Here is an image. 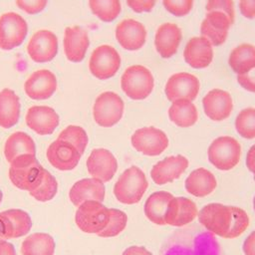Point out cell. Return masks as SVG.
I'll use <instances>...</instances> for the list:
<instances>
[{
    "label": "cell",
    "instance_id": "45",
    "mask_svg": "<svg viewBox=\"0 0 255 255\" xmlns=\"http://www.w3.org/2000/svg\"><path fill=\"white\" fill-rule=\"evenodd\" d=\"M239 9L245 18H255V0H239Z\"/></svg>",
    "mask_w": 255,
    "mask_h": 255
},
{
    "label": "cell",
    "instance_id": "44",
    "mask_svg": "<svg viewBox=\"0 0 255 255\" xmlns=\"http://www.w3.org/2000/svg\"><path fill=\"white\" fill-rule=\"evenodd\" d=\"M238 84L251 93H255V68L243 75H237Z\"/></svg>",
    "mask_w": 255,
    "mask_h": 255
},
{
    "label": "cell",
    "instance_id": "30",
    "mask_svg": "<svg viewBox=\"0 0 255 255\" xmlns=\"http://www.w3.org/2000/svg\"><path fill=\"white\" fill-rule=\"evenodd\" d=\"M168 117L176 126L180 128H189L196 123L198 114L196 107L191 101L179 99L172 102L168 109Z\"/></svg>",
    "mask_w": 255,
    "mask_h": 255
},
{
    "label": "cell",
    "instance_id": "7",
    "mask_svg": "<svg viewBox=\"0 0 255 255\" xmlns=\"http://www.w3.org/2000/svg\"><path fill=\"white\" fill-rule=\"evenodd\" d=\"M28 35L27 21L16 12L0 16V49L11 51L23 44Z\"/></svg>",
    "mask_w": 255,
    "mask_h": 255
},
{
    "label": "cell",
    "instance_id": "29",
    "mask_svg": "<svg viewBox=\"0 0 255 255\" xmlns=\"http://www.w3.org/2000/svg\"><path fill=\"white\" fill-rule=\"evenodd\" d=\"M27 153H36L34 139L24 131H16L9 135L4 146V154L7 161L12 162L17 156Z\"/></svg>",
    "mask_w": 255,
    "mask_h": 255
},
{
    "label": "cell",
    "instance_id": "43",
    "mask_svg": "<svg viewBox=\"0 0 255 255\" xmlns=\"http://www.w3.org/2000/svg\"><path fill=\"white\" fill-rule=\"evenodd\" d=\"M11 238H14L11 221L4 211L0 212V242Z\"/></svg>",
    "mask_w": 255,
    "mask_h": 255
},
{
    "label": "cell",
    "instance_id": "42",
    "mask_svg": "<svg viewBox=\"0 0 255 255\" xmlns=\"http://www.w3.org/2000/svg\"><path fill=\"white\" fill-rule=\"evenodd\" d=\"M126 1L128 6L135 13L150 12L156 3V0H126Z\"/></svg>",
    "mask_w": 255,
    "mask_h": 255
},
{
    "label": "cell",
    "instance_id": "37",
    "mask_svg": "<svg viewBox=\"0 0 255 255\" xmlns=\"http://www.w3.org/2000/svg\"><path fill=\"white\" fill-rule=\"evenodd\" d=\"M4 212L11 221L14 238L24 236L30 231L32 227V220L26 211L21 209H8Z\"/></svg>",
    "mask_w": 255,
    "mask_h": 255
},
{
    "label": "cell",
    "instance_id": "2",
    "mask_svg": "<svg viewBox=\"0 0 255 255\" xmlns=\"http://www.w3.org/2000/svg\"><path fill=\"white\" fill-rule=\"evenodd\" d=\"M45 168L35 154L27 153L17 156L10 162L9 178L13 185L22 190L31 191L41 182Z\"/></svg>",
    "mask_w": 255,
    "mask_h": 255
},
{
    "label": "cell",
    "instance_id": "10",
    "mask_svg": "<svg viewBox=\"0 0 255 255\" xmlns=\"http://www.w3.org/2000/svg\"><path fill=\"white\" fill-rule=\"evenodd\" d=\"M59 51L57 35L50 30L42 29L35 32L27 45V53L30 59L39 64L54 60Z\"/></svg>",
    "mask_w": 255,
    "mask_h": 255
},
{
    "label": "cell",
    "instance_id": "26",
    "mask_svg": "<svg viewBox=\"0 0 255 255\" xmlns=\"http://www.w3.org/2000/svg\"><path fill=\"white\" fill-rule=\"evenodd\" d=\"M21 104L18 95L11 89L5 88L0 91V127L10 128L19 119Z\"/></svg>",
    "mask_w": 255,
    "mask_h": 255
},
{
    "label": "cell",
    "instance_id": "35",
    "mask_svg": "<svg viewBox=\"0 0 255 255\" xmlns=\"http://www.w3.org/2000/svg\"><path fill=\"white\" fill-rule=\"evenodd\" d=\"M58 139L68 141L74 145L78 151L83 154L87 147L89 137L86 130L80 126H68L58 135Z\"/></svg>",
    "mask_w": 255,
    "mask_h": 255
},
{
    "label": "cell",
    "instance_id": "15",
    "mask_svg": "<svg viewBox=\"0 0 255 255\" xmlns=\"http://www.w3.org/2000/svg\"><path fill=\"white\" fill-rule=\"evenodd\" d=\"M28 128L40 135H47L54 132L59 126L60 118L56 111L48 106H33L26 114Z\"/></svg>",
    "mask_w": 255,
    "mask_h": 255
},
{
    "label": "cell",
    "instance_id": "34",
    "mask_svg": "<svg viewBox=\"0 0 255 255\" xmlns=\"http://www.w3.org/2000/svg\"><path fill=\"white\" fill-rule=\"evenodd\" d=\"M57 190L58 182L56 178L48 170L45 169L41 182L35 189L29 191V193L36 200L45 202L53 199L57 193Z\"/></svg>",
    "mask_w": 255,
    "mask_h": 255
},
{
    "label": "cell",
    "instance_id": "38",
    "mask_svg": "<svg viewBox=\"0 0 255 255\" xmlns=\"http://www.w3.org/2000/svg\"><path fill=\"white\" fill-rule=\"evenodd\" d=\"M109 211H110V219L107 226L97 234L100 237L117 236L127 226L128 216L124 211L116 208H109Z\"/></svg>",
    "mask_w": 255,
    "mask_h": 255
},
{
    "label": "cell",
    "instance_id": "23",
    "mask_svg": "<svg viewBox=\"0 0 255 255\" xmlns=\"http://www.w3.org/2000/svg\"><path fill=\"white\" fill-rule=\"evenodd\" d=\"M197 213V207L192 200L183 196H173L167 205L165 224L181 227L193 221Z\"/></svg>",
    "mask_w": 255,
    "mask_h": 255
},
{
    "label": "cell",
    "instance_id": "14",
    "mask_svg": "<svg viewBox=\"0 0 255 255\" xmlns=\"http://www.w3.org/2000/svg\"><path fill=\"white\" fill-rule=\"evenodd\" d=\"M231 25L230 19L223 12H207L200 26V34L202 37L206 38L212 46H220L226 41Z\"/></svg>",
    "mask_w": 255,
    "mask_h": 255
},
{
    "label": "cell",
    "instance_id": "52",
    "mask_svg": "<svg viewBox=\"0 0 255 255\" xmlns=\"http://www.w3.org/2000/svg\"><path fill=\"white\" fill-rule=\"evenodd\" d=\"M254 180H255V175H254Z\"/></svg>",
    "mask_w": 255,
    "mask_h": 255
},
{
    "label": "cell",
    "instance_id": "31",
    "mask_svg": "<svg viewBox=\"0 0 255 255\" xmlns=\"http://www.w3.org/2000/svg\"><path fill=\"white\" fill-rule=\"evenodd\" d=\"M228 64L237 75H243L255 68V46L241 44L234 48L228 59Z\"/></svg>",
    "mask_w": 255,
    "mask_h": 255
},
{
    "label": "cell",
    "instance_id": "12",
    "mask_svg": "<svg viewBox=\"0 0 255 255\" xmlns=\"http://www.w3.org/2000/svg\"><path fill=\"white\" fill-rule=\"evenodd\" d=\"M58 88V80L55 74L47 69L33 72L25 81V94L32 100L42 101L50 99Z\"/></svg>",
    "mask_w": 255,
    "mask_h": 255
},
{
    "label": "cell",
    "instance_id": "8",
    "mask_svg": "<svg viewBox=\"0 0 255 255\" xmlns=\"http://www.w3.org/2000/svg\"><path fill=\"white\" fill-rule=\"evenodd\" d=\"M125 110L124 101L114 92H104L97 97L93 116L95 122L104 128H111L118 124Z\"/></svg>",
    "mask_w": 255,
    "mask_h": 255
},
{
    "label": "cell",
    "instance_id": "48",
    "mask_svg": "<svg viewBox=\"0 0 255 255\" xmlns=\"http://www.w3.org/2000/svg\"><path fill=\"white\" fill-rule=\"evenodd\" d=\"M123 255H151V253L142 246H130L124 251Z\"/></svg>",
    "mask_w": 255,
    "mask_h": 255
},
{
    "label": "cell",
    "instance_id": "18",
    "mask_svg": "<svg viewBox=\"0 0 255 255\" xmlns=\"http://www.w3.org/2000/svg\"><path fill=\"white\" fill-rule=\"evenodd\" d=\"M63 46L65 56L70 62H82L90 46L88 32L80 26L67 27L64 32Z\"/></svg>",
    "mask_w": 255,
    "mask_h": 255
},
{
    "label": "cell",
    "instance_id": "4",
    "mask_svg": "<svg viewBox=\"0 0 255 255\" xmlns=\"http://www.w3.org/2000/svg\"><path fill=\"white\" fill-rule=\"evenodd\" d=\"M154 86L150 71L140 65H133L126 69L121 79L124 93L132 100H143L152 92Z\"/></svg>",
    "mask_w": 255,
    "mask_h": 255
},
{
    "label": "cell",
    "instance_id": "46",
    "mask_svg": "<svg viewBox=\"0 0 255 255\" xmlns=\"http://www.w3.org/2000/svg\"><path fill=\"white\" fill-rule=\"evenodd\" d=\"M242 249L245 255H255V230L246 237Z\"/></svg>",
    "mask_w": 255,
    "mask_h": 255
},
{
    "label": "cell",
    "instance_id": "40",
    "mask_svg": "<svg viewBox=\"0 0 255 255\" xmlns=\"http://www.w3.org/2000/svg\"><path fill=\"white\" fill-rule=\"evenodd\" d=\"M206 11H220L228 16L231 23H234L235 11H234V3L233 0H207L206 3Z\"/></svg>",
    "mask_w": 255,
    "mask_h": 255
},
{
    "label": "cell",
    "instance_id": "19",
    "mask_svg": "<svg viewBox=\"0 0 255 255\" xmlns=\"http://www.w3.org/2000/svg\"><path fill=\"white\" fill-rule=\"evenodd\" d=\"M116 38L124 49L136 51L145 43L146 30L140 22L133 19H126L116 27Z\"/></svg>",
    "mask_w": 255,
    "mask_h": 255
},
{
    "label": "cell",
    "instance_id": "25",
    "mask_svg": "<svg viewBox=\"0 0 255 255\" xmlns=\"http://www.w3.org/2000/svg\"><path fill=\"white\" fill-rule=\"evenodd\" d=\"M105 184L97 178H83L73 184L69 197L72 203L79 206L87 200H97L102 202L105 198Z\"/></svg>",
    "mask_w": 255,
    "mask_h": 255
},
{
    "label": "cell",
    "instance_id": "9",
    "mask_svg": "<svg viewBox=\"0 0 255 255\" xmlns=\"http://www.w3.org/2000/svg\"><path fill=\"white\" fill-rule=\"evenodd\" d=\"M121 66L119 52L110 45H101L91 54L89 70L99 80H108L116 75Z\"/></svg>",
    "mask_w": 255,
    "mask_h": 255
},
{
    "label": "cell",
    "instance_id": "47",
    "mask_svg": "<svg viewBox=\"0 0 255 255\" xmlns=\"http://www.w3.org/2000/svg\"><path fill=\"white\" fill-rule=\"evenodd\" d=\"M246 166L255 175V144H253L247 152Z\"/></svg>",
    "mask_w": 255,
    "mask_h": 255
},
{
    "label": "cell",
    "instance_id": "20",
    "mask_svg": "<svg viewBox=\"0 0 255 255\" xmlns=\"http://www.w3.org/2000/svg\"><path fill=\"white\" fill-rule=\"evenodd\" d=\"M205 115L212 121L220 122L227 119L233 108L229 93L220 89L209 91L202 100Z\"/></svg>",
    "mask_w": 255,
    "mask_h": 255
},
{
    "label": "cell",
    "instance_id": "27",
    "mask_svg": "<svg viewBox=\"0 0 255 255\" xmlns=\"http://www.w3.org/2000/svg\"><path fill=\"white\" fill-rule=\"evenodd\" d=\"M214 175L205 168H197L185 179V189L191 195L203 197L210 194L216 187Z\"/></svg>",
    "mask_w": 255,
    "mask_h": 255
},
{
    "label": "cell",
    "instance_id": "36",
    "mask_svg": "<svg viewBox=\"0 0 255 255\" xmlns=\"http://www.w3.org/2000/svg\"><path fill=\"white\" fill-rule=\"evenodd\" d=\"M235 128L244 138L255 137V109L246 108L242 110L235 119Z\"/></svg>",
    "mask_w": 255,
    "mask_h": 255
},
{
    "label": "cell",
    "instance_id": "39",
    "mask_svg": "<svg viewBox=\"0 0 255 255\" xmlns=\"http://www.w3.org/2000/svg\"><path fill=\"white\" fill-rule=\"evenodd\" d=\"M162 4L165 10L173 16L183 17L191 11L193 0H162Z\"/></svg>",
    "mask_w": 255,
    "mask_h": 255
},
{
    "label": "cell",
    "instance_id": "32",
    "mask_svg": "<svg viewBox=\"0 0 255 255\" xmlns=\"http://www.w3.org/2000/svg\"><path fill=\"white\" fill-rule=\"evenodd\" d=\"M55 241L47 233H33L22 242V255H53Z\"/></svg>",
    "mask_w": 255,
    "mask_h": 255
},
{
    "label": "cell",
    "instance_id": "1",
    "mask_svg": "<svg viewBox=\"0 0 255 255\" xmlns=\"http://www.w3.org/2000/svg\"><path fill=\"white\" fill-rule=\"evenodd\" d=\"M198 220L209 232L223 238L240 236L249 225L245 210L221 203H209L198 213Z\"/></svg>",
    "mask_w": 255,
    "mask_h": 255
},
{
    "label": "cell",
    "instance_id": "3",
    "mask_svg": "<svg viewBox=\"0 0 255 255\" xmlns=\"http://www.w3.org/2000/svg\"><path fill=\"white\" fill-rule=\"evenodd\" d=\"M148 182L143 171L137 166L126 169L114 186L116 198L125 204L137 203L143 196Z\"/></svg>",
    "mask_w": 255,
    "mask_h": 255
},
{
    "label": "cell",
    "instance_id": "50",
    "mask_svg": "<svg viewBox=\"0 0 255 255\" xmlns=\"http://www.w3.org/2000/svg\"><path fill=\"white\" fill-rule=\"evenodd\" d=\"M2 197H3V194H2V191L0 190V203H1V201H2Z\"/></svg>",
    "mask_w": 255,
    "mask_h": 255
},
{
    "label": "cell",
    "instance_id": "11",
    "mask_svg": "<svg viewBox=\"0 0 255 255\" xmlns=\"http://www.w3.org/2000/svg\"><path fill=\"white\" fill-rule=\"evenodd\" d=\"M130 141L137 151L149 156L161 154L168 145L166 134L161 129L153 127L136 129L131 135Z\"/></svg>",
    "mask_w": 255,
    "mask_h": 255
},
{
    "label": "cell",
    "instance_id": "24",
    "mask_svg": "<svg viewBox=\"0 0 255 255\" xmlns=\"http://www.w3.org/2000/svg\"><path fill=\"white\" fill-rule=\"evenodd\" d=\"M181 39V30L176 24L164 23L155 32L154 46L160 57L168 59L176 54Z\"/></svg>",
    "mask_w": 255,
    "mask_h": 255
},
{
    "label": "cell",
    "instance_id": "17",
    "mask_svg": "<svg viewBox=\"0 0 255 255\" xmlns=\"http://www.w3.org/2000/svg\"><path fill=\"white\" fill-rule=\"evenodd\" d=\"M46 154L49 162L59 170L74 169L82 156L74 145L58 138L50 143Z\"/></svg>",
    "mask_w": 255,
    "mask_h": 255
},
{
    "label": "cell",
    "instance_id": "33",
    "mask_svg": "<svg viewBox=\"0 0 255 255\" xmlns=\"http://www.w3.org/2000/svg\"><path fill=\"white\" fill-rule=\"evenodd\" d=\"M92 13L103 22H113L121 13L120 0H89Z\"/></svg>",
    "mask_w": 255,
    "mask_h": 255
},
{
    "label": "cell",
    "instance_id": "16",
    "mask_svg": "<svg viewBox=\"0 0 255 255\" xmlns=\"http://www.w3.org/2000/svg\"><path fill=\"white\" fill-rule=\"evenodd\" d=\"M89 173L103 182L110 181L118 169V161L114 154L106 148L93 149L87 159Z\"/></svg>",
    "mask_w": 255,
    "mask_h": 255
},
{
    "label": "cell",
    "instance_id": "13",
    "mask_svg": "<svg viewBox=\"0 0 255 255\" xmlns=\"http://www.w3.org/2000/svg\"><path fill=\"white\" fill-rule=\"evenodd\" d=\"M164 92L170 102L179 99H186L192 102L198 95L199 81L189 73H176L167 80Z\"/></svg>",
    "mask_w": 255,
    "mask_h": 255
},
{
    "label": "cell",
    "instance_id": "41",
    "mask_svg": "<svg viewBox=\"0 0 255 255\" xmlns=\"http://www.w3.org/2000/svg\"><path fill=\"white\" fill-rule=\"evenodd\" d=\"M17 7L29 15H37L45 10L48 0H15Z\"/></svg>",
    "mask_w": 255,
    "mask_h": 255
},
{
    "label": "cell",
    "instance_id": "6",
    "mask_svg": "<svg viewBox=\"0 0 255 255\" xmlns=\"http://www.w3.org/2000/svg\"><path fill=\"white\" fill-rule=\"evenodd\" d=\"M207 154L210 163L216 168L229 170L239 162L241 146L235 138L223 135L215 138L211 142Z\"/></svg>",
    "mask_w": 255,
    "mask_h": 255
},
{
    "label": "cell",
    "instance_id": "51",
    "mask_svg": "<svg viewBox=\"0 0 255 255\" xmlns=\"http://www.w3.org/2000/svg\"><path fill=\"white\" fill-rule=\"evenodd\" d=\"M253 206H254V210H255V196H254V199H253Z\"/></svg>",
    "mask_w": 255,
    "mask_h": 255
},
{
    "label": "cell",
    "instance_id": "49",
    "mask_svg": "<svg viewBox=\"0 0 255 255\" xmlns=\"http://www.w3.org/2000/svg\"><path fill=\"white\" fill-rule=\"evenodd\" d=\"M0 255H16L14 245L6 240L1 241L0 242Z\"/></svg>",
    "mask_w": 255,
    "mask_h": 255
},
{
    "label": "cell",
    "instance_id": "28",
    "mask_svg": "<svg viewBox=\"0 0 255 255\" xmlns=\"http://www.w3.org/2000/svg\"><path fill=\"white\" fill-rule=\"evenodd\" d=\"M173 195L167 191L151 193L144 203V214L149 221L157 225H165V213L169 200Z\"/></svg>",
    "mask_w": 255,
    "mask_h": 255
},
{
    "label": "cell",
    "instance_id": "22",
    "mask_svg": "<svg viewBox=\"0 0 255 255\" xmlns=\"http://www.w3.org/2000/svg\"><path fill=\"white\" fill-rule=\"evenodd\" d=\"M184 61L193 69L208 67L213 60V48L210 42L200 36L189 39L183 51Z\"/></svg>",
    "mask_w": 255,
    "mask_h": 255
},
{
    "label": "cell",
    "instance_id": "21",
    "mask_svg": "<svg viewBox=\"0 0 255 255\" xmlns=\"http://www.w3.org/2000/svg\"><path fill=\"white\" fill-rule=\"evenodd\" d=\"M187 167L188 159L185 156H167L153 165L150 175L156 184L162 185L178 178Z\"/></svg>",
    "mask_w": 255,
    "mask_h": 255
},
{
    "label": "cell",
    "instance_id": "5",
    "mask_svg": "<svg viewBox=\"0 0 255 255\" xmlns=\"http://www.w3.org/2000/svg\"><path fill=\"white\" fill-rule=\"evenodd\" d=\"M110 219L109 208L97 200H87L78 206L75 215L77 226L86 233L101 232Z\"/></svg>",
    "mask_w": 255,
    "mask_h": 255
}]
</instances>
